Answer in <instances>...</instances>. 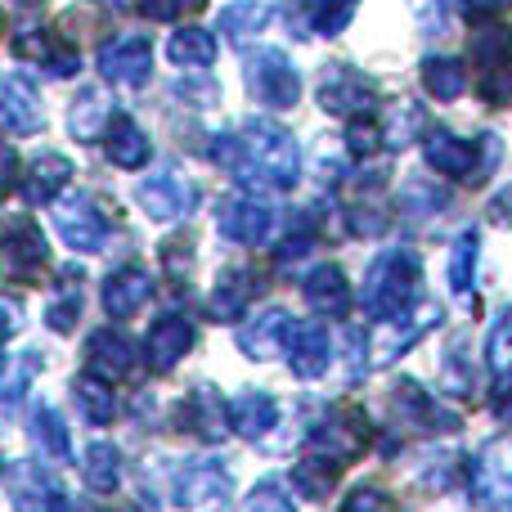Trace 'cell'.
I'll use <instances>...</instances> for the list:
<instances>
[{"label": "cell", "instance_id": "obj_1", "mask_svg": "<svg viewBox=\"0 0 512 512\" xmlns=\"http://www.w3.org/2000/svg\"><path fill=\"white\" fill-rule=\"evenodd\" d=\"M50 221H54V230H59V239L68 243L72 252H104L108 234H113V225H108L104 207H99L90 194H68V198H54V207H50Z\"/></svg>", "mask_w": 512, "mask_h": 512}, {"label": "cell", "instance_id": "obj_2", "mask_svg": "<svg viewBox=\"0 0 512 512\" xmlns=\"http://www.w3.org/2000/svg\"><path fill=\"white\" fill-rule=\"evenodd\" d=\"M9 504L14 512H63L68 499H63V486L41 468V463L23 459L9 468Z\"/></svg>", "mask_w": 512, "mask_h": 512}, {"label": "cell", "instance_id": "obj_3", "mask_svg": "<svg viewBox=\"0 0 512 512\" xmlns=\"http://www.w3.org/2000/svg\"><path fill=\"white\" fill-rule=\"evenodd\" d=\"M99 72H104L108 86H122V90H135L149 81L153 72V50L144 36H117L99 50Z\"/></svg>", "mask_w": 512, "mask_h": 512}, {"label": "cell", "instance_id": "obj_4", "mask_svg": "<svg viewBox=\"0 0 512 512\" xmlns=\"http://www.w3.org/2000/svg\"><path fill=\"white\" fill-rule=\"evenodd\" d=\"M135 198H140V207L153 221H176V216H185L189 207H194V185H189L176 167H158L135 189Z\"/></svg>", "mask_w": 512, "mask_h": 512}, {"label": "cell", "instance_id": "obj_5", "mask_svg": "<svg viewBox=\"0 0 512 512\" xmlns=\"http://www.w3.org/2000/svg\"><path fill=\"white\" fill-rule=\"evenodd\" d=\"M14 54H23V59L41 63L50 77H72V72L81 68L77 50H72V45H63L59 32H50V27H41V23L18 27V32H14Z\"/></svg>", "mask_w": 512, "mask_h": 512}, {"label": "cell", "instance_id": "obj_6", "mask_svg": "<svg viewBox=\"0 0 512 512\" xmlns=\"http://www.w3.org/2000/svg\"><path fill=\"white\" fill-rule=\"evenodd\" d=\"M176 499L185 512H221L230 499V472L221 463H194V468L180 472Z\"/></svg>", "mask_w": 512, "mask_h": 512}, {"label": "cell", "instance_id": "obj_7", "mask_svg": "<svg viewBox=\"0 0 512 512\" xmlns=\"http://www.w3.org/2000/svg\"><path fill=\"white\" fill-rule=\"evenodd\" d=\"M0 131H14V135L41 131V95L32 90V81L14 77V72L0 77Z\"/></svg>", "mask_w": 512, "mask_h": 512}, {"label": "cell", "instance_id": "obj_8", "mask_svg": "<svg viewBox=\"0 0 512 512\" xmlns=\"http://www.w3.org/2000/svg\"><path fill=\"white\" fill-rule=\"evenodd\" d=\"M135 369V342L117 328H99L86 342V373H95L99 382H117Z\"/></svg>", "mask_w": 512, "mask_h": 512}, {"label": "cell", "instance_id": "obj_9", "mask_svg": "<svg viewBox=\"0 0 512 512\" xmlns=\"http://www.w3.org/2000/svg\"><path fill=\"white\" fill-rule=\"evenodd\" d=\"M248 86L256 99H265V104H274V108H288L292 99H297V77H292L288 59L274 50L248 59Z\"/></svg>", "mask_w": 512, "mask_h": 512}, {"label": "cell", "instance_id": "obj_10", "mask_svg": "<svg viewBox=\"0 0 512 512\" xmlns=\"http://www.w3.org/2000/svg\"><path fill=\"white\" fill-rule=\"evenodd\" d=\"M149 297H153V274L144 265H122V270H113L104 279V310L117 319L149 306Z\"/></svg>", "mask_w": 512, "mask_h": 512}, {"label": "cell", "instance_id": "obj_11", "mask_svg": "<svg viewBox=\"0 0 512 512\" xmlns=\"http://www.w3.org/2000/svg\"><path fill=\"white\" fill-rule=\"evenodd\" d=\"M0 261H5L14 274H36V270L50 265V243H45V234L36 230V221L18 216V221L9 225L5 248H0Z\"/></svg>", "mask_w": 512, "mask_h": 512}, {"label": "cell", "instance_id": "obj_12", "mask_svg": "<svg viewBox=\"0 0 512 512\" xmlns=\"http://www.w3.org/2000/svg\"><path fill=\"white\" fill-rule=\"evenodd\" d=\"M194 324H189L185 315H162L158 324H153V333H149V360H153V369L158 373H167V369H176V360L194 346Z\"/></svg>", "mask_w": 512, "mask_h": 512}, {"label": "cell", "instance_id": "obj_13", "mask_svg": "<svg viewBox=\"0 0 512 512\" xmlns=\"http://www.w3.org/2000/svg\"><path fill=\"white\" fill-rule=\"evenodd\" d=\"M104 149H108V162L135 171V167H144V162H149L153 144H149V135H144L140 126L131 122V117H117L113 113V122H108V135H104Z\"/></svg>", "mask_w": 512, "mask_h": 512}, {"label": "cell", "instance_id": "obj_14", "mask_svg": "<svg viewBox=\"0 0 512 512\" xmlns=\"http://www.w3.org/2000/svg\"><path fill=\"white\" fill-rule=\"evenodd\" d=\"M108 122H113V104H108V95L95 86H86V95H77V104L68 108V131H72V140H81V144L99 140Z\"/></svg>", "mask_w": 512, "mask_h": 512}, {"label": "cell", "instance_id": "obj_15", "mask_svg": "<svg viewBox=\"0 0 512 512\" xmlns=\"http://www.w3.org/2000/svg\"><path fill=\"white\" fill-rule=\"evenodd\" d=\"M68 180H72V162L63 153H41L32 162V176L23 180V194H27V203H54Z\"/></svg>", "mask_w": 512, "mask_h": 512}, {"label": "cell", "instance_id": "obj_16", "mask_svg": "<svg viewBox=\"0 0 512 512\" xmlns=\"http://www.w3.org/2000/svg\"><path fill=\"white\" fill-rule=\"evenodd\" d=\"M77 315H81V274L63 270L59 279H54L50 306H45V324H50L59 337H68L72 328H77Z\"/></svg>", "mask_w": 512, "mask_h": 512}, {"label": "cell", "instance_id": "obj_17", "mask_svg": "<svg viewBox=\"0 0 512 512\" xmlns=\"http://www.w3.org/2000/svg\"><path fill=\"white\" fill-rule=\"evenodd\" d=\"M32 445L54 463H68L72 459V441H68V423L54 405H36L32 409Z\"/></svg>", "mask_w": 512, "mask_h": 512}, {"label": "cell", "instance_id": "obj_18", "mask_svg": "<svg viewBox=\"0 0 512 512\" xmlns=\"http://www.w3.org/2000/svg\"><path fill=\"white\" fill-rule=\"evenodd\" d=\"M81 472H86V486L99 490V495H108V490H117V481H122V459H117L113 445H86V459H81Z\"/></svg>", "mask_w": 512, "mask_h": 512}, {"label": "cell", "instance_id": "obj_19", "mask_svg": "<svg viewBox=\"0 0 512 512\" xmlns=\"http://www.w3.org/2000/svg\"><path fill=\"white\" fill-rule=\"evenodd\" d=\"M72 396H77L81 414H86L95 427L113 423V414H117V405H113V391H108V382H99L95 373H90V378H81L77 387H72Z\"/></svg>", "mask_w": 512, "mask_h": 512}, {"label": "cell", "instance_id": "obj_20", "mask_svg": "<svg viewBox=\"0 0 512 512\" xmlns=\"http://www.w3.org/2000/svg\"><path fill=\"white\" fill-rule=\"evenodd\" d=\"M265 225H270V216H265L261 207H252V203H234V207H225V216H221L225 239H239V243L261 239Z\"/></svg>", "mask_w": 512, "mask_h": 512}, {"label": "cell", "instance_id": "obj_21", "mask_svg": "<svg viewBox=\"0 0 512 512\" xmlns=\"http://www.w3.org/2000/svg\"><path fill=\"white\" fill-rule=\"evenodd\" d=\"M230 414H234V427H239L243 436H252V441L274 423V405L261 396V391H248V396H239Z\"/></svg>", "mask_w": 512, "mask_h": 512}, {"label": "cell", "instance_id": "obj_22", "mask_svg": "<svg viewBox=\"0 0 512 512\" xmlns=\"http://www.w3.org/2000/svg\"><path fill=\"white\" fill-rule=\"evenodd\" d=\"M167 54L176 63H212V54H216V45H212V36L203 32V27H185V32H176L171 36V45H167Z\"/></svg>", "mask_w": 512, "mask_h": 512}, {"label": "cell", "instance_id": "obj_23", "mask_svg": "<svg viewBox=\"0 0 512 512\" xmlns=\"http://www.w3.org/2000/svg\"><path fill=\"white\" fill-rule=\"evenodd\" d=\"M36 369H41V355H36V351H23V355H18V364H14V373H9V382L0 387V409H9V405H18V400H23V391H27V382H32Z\"/></svg>", "mask_w": 512, "mask_h": 512}, {"label": "cell", "instance_id": "obj_24", "mask_svg": "<svg viewBox=\"0 0 512 512\" xmlns=\"http://www.w3.org/2000/svg\"><path fill=\"white\" fill-rule=\"evenodd\" d=\"M140 9L158 23H176V18H189L203 9V0H140Z\"/></svg>", "mask_w": 512, "mask_h": 512}, {"label": "cell", "instance_id": "obj_25", "mask_svg": "<svg viewBox=\"0 0 512 512\" xmlns=\"http://www.w3.org/2000/svg\"><path fill=\"white\" fill-rule=\"evenodd\" d=\"M265 23V14L256 5H234V9H225V32L230 36H248L256 32V27Z\"/></svg>", "mask_w": 512, "mask_h": 512}, {"label": "cell", "instance_id": "obj_26", "mask_svg": "<svg viewBox=\"0 0 512 512\" xmlns=\"http://www.w3.org/2000/svg\"><path fill=\"white\" fill-rule=\"evenodd\" d=\"M243 512H292V508H288V499L279 495V486H274V481H265V486L248 499V508H243Z\"/></svg>", "mask_w": 512, "mask_h": 512}, {"label": "cell", "instance_id": "obj_27", "mask_svg": "<svg viewBox=\"0 0 512 512\" xmlns=\"http://www.w3.org/2000/svg\"><path fill=\"white\" fill-rule=\"evenodd\" d=\"M14 180H18V153L9 144H0V198L14 189Z\"/></svg>", "mask_w": 512, "mask_h": 512}, {"label": "cell", "instance_id": "obj_28", "mask_svg": "<svg viewBox=\"0 0 512 512\" xmlns=\"http://www.w3.org/2000/svg\"><path fill=\"white\" fill-rule=\"evenodd\" d=\"M14 324H18V315H9V310H0V364H5V337L14 333Z\"/></svg>", "mask_w": 512, "mask_h": 512}, {"label": "cell", "instance_id": "obj_29", "mask_svg": "<svg viewBox=\"0 0 512 512\" xmlns=\"http://www.w3.org/2000/svg\"><path fill=\"white\" fill-rule=\"evenodd\" d=\"M108 512H131V508H108Z\"/></svg>", "mask_w": 512, "mask_h": 512}]
</instances>
